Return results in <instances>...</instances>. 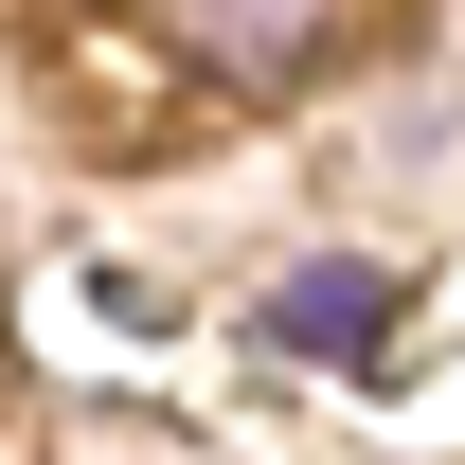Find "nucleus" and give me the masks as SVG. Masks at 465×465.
<instances>
[{"label": "nucleus", "instance_id": "nucleus-1", "mask_svg": "<svg viewBox=\"0 0 465 465\" xmlns=\"http://www.w3.org/2000/svg\"><path fill=\"white\" fill-rule=\"evenodd\" d=\"M341 18L358 0H162V36L215 72V90H304V72L341 54Z\"/></svg>", "mask_w": 465, "mask_h": 465}, {"label": "nucleus", "instance_id": "nucleus-2", "mask_svg": "<svg viewBox=\"0 0 465 465\" xmlns=\"http://www.w3.org/2000/svg\"><path fill=\"white\" fill-rule=\"evenodd\" d=\"M269 341L287 358H376L394 341V269H287L269 287Z\"/></svg>", "mask_w": 465, "mask_h": 465}]
</instances>
